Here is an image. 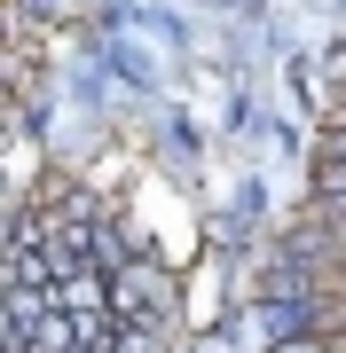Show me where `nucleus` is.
<instances>
[{
	"mask_svg": "<svg viewBox=\"0 0 346 353\" xmlns=\"http://www.w3.org/2000/svg\"><path fill=\"white\" fill-rule=\"evenodd\" d=\"M307 330L315 338H338L346 330V299H307Z\"/></svg>",
	"mask_w": 346,
	"mask_h": 353,
	"instance_id": "obj_1",
	"label": "nucleus"
},
{
	"mask_svg": "<svg viewBox=\"0 0 346 353\" xmlns=\"http://www.w3.org/2000/svg\"><path fill=\"white\" fill-rule=\"evenodd\" d=\"M283 353H331V345H283Z\"/></svg>",
	"mask_w": 346,
	"mask_h": 353,
	"instance_id": "obj_2",
	"label": "nucleus"
}]
</instances>
